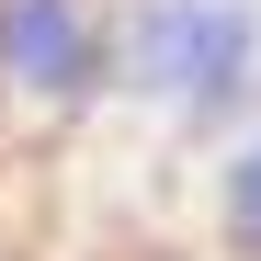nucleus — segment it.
I'll return each instance as SVG.
<instances>
[{
	"instance_id": "obj_2",
	"label": "nucleus",
	"mask_w": 261,
	"mask_h": 261,
	"mask_svg": "<svg viewBox=\"0 0 261 261\" xmlns=\"http://www.w3.org/2000/svg\"><path fill=\"white\" fill-rule=\"evenodd\" d=\"M91 0H0V80L34 102L91 91Z\"/></svg>"
},
{
	"instance_id": "obj_1",
	"label": "nucleus",
	"mask_w": 261,
	"mask_h": 261,
	"mask_svg": "<svg viewBox=\"0 0 261 261\" xmlns=\"http://www.w3.org/2000/svg\"><path fill=\"white\" fill-rule=\"evenodd\" d=\"M250 46H261V23H250V0H148L137 23H125V80H137L148 102H227L239 80H250Z\"/></svg>"
},
{
	"instance_id": "obj_3",
	"label": "nucleus",
	"mask_w": 261,
	"mask_h": 261,
	"mask_svg": "<svg viewBox=\"0 0 261 261\" xmlns=\"http://www.w3.org/2000/svg\"><path fill=\"white\" fill-rule=\"evenodd\" d=\"M216 227H227V250H239V261H261V125L239 137L227 182H216Z\"/></svg>"
}]
</instances>
